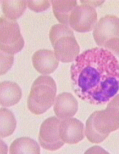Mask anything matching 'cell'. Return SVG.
Here are the masks:
<instances>
[{
  "label": "cell",
  "instance_id": "obj_1",
  "mask_svg": "<svg viewBox=\"0 0 119 154\" xmlns=\"http://www.w3.org/2000/svg\"><path fill=\"white\" fill-rule=\"evenodd\" d=\"M70 75L75 94L94 105L108 103L119 90V63L104 48L79 54L71 65Z\"/></svg>",
  "mask_w": 119,
  "mask_h": 154
},
{
  "label": "cell",
  "instance_id": "obj_2",
  "mask_svg": "<svg viewBox=\"0 0 119 154\" xmlns=\"http://www.w3.org/2000/svg\"><path fill=\"white\" fill-rule=\"evenodd\" d=\"M56 93L55 80L47 75L39 76L31 85L27 100L28 109L35 115L45 113L54 104Z\"/></svg>",
  "mask_w": 119,
  "mask_h": 154
},
{
  "label": "cell",
  "instance_id": "obj_3",
  "mask_svg": "<svg viewBox=\"0 0 119 154\" xmlns=\"http://www.w3.org/2000/svg\"><path fill=\"white\" fill-rule=\"evenodd\" d=\"M24 40L17 21L9 20L2 16L0 19V51L16 54L22 51Z\"/></svg>",
  "mask_w": 119,
  "mask_h": 154
},
{
  "label": "cell",
  "instance_id": "obj_4",
  "mask_svg": "<svg viewBox=\"0 0 119 154\" xmlns=\"http://www.w3.org/2000/svg\"><path fill=\"white\" fill-rule=\"evenodd\" d=\"M61 119L51 116L43 122L40 128L38 140L42 148L47 151H56L64 146L65 142L60 136Z\"/></svg>",
  "mask_w": 119,
  "mask_h": 154
},
{
  "label": "cell",
  "instance_id": "obj_5",
  "mask_svg": "<svg viewBox=\"0 0 119 154\" xmlns=\"http://www.w3.org/2000/svg\"><path fill=\"white\" fill-rule=\"evenodd\" d=\"M98 22L95 8L89 5L77 6L69 17V27L77 32L86 33L92 31Z\"/></svg>",
  "mask_w": 119,
  "mask_h": 154
},
{
  "label": "cell",
  "instance_id": "obj_6",
  "mask_svg": "<svg viewBox=\"0 0 119 154\" xmlns=\"http://www.w3.org/2000/svg\"><path fill=\"white\" fill-rule=\"evenodd\" d=\"M93 37L96 44L102 48L110 39L119 38V18L114 15L101 18L94 27Z\"/></svg>",
  "mask_w": 119,
  "mask_h": 154
},
{
  "label": "cell",
  "instance_id": "obj_7",
  "mask_svg": "<svg viewBox=\"0 0 119 154\" xmlns=\"http://www.w3.org/2000/svg\"><path fill=\"white\" fill-rule=\"evenodd\" d=\"M93 125L99 133L109 134L119 129V108L107 106L104 110L94 112Z\"/></svg>",
  "mask_w": 119,
  "mask_h": 154
},
{
  "label": "cell",
  "instance_id": "obj_8",
  "mask_svg": "<svg viewBox=\"0 0 119 154\" xmlns=\"http://www.w3.org/2000/svg\"><path fill=\"white\" fill-rule=\"evenodd\" d=\"M60 136L65 143L75 144L84 139V126L82 122L75 118L61 119L60 124Z\"/></svg>",
  "mask_w": 119,
  "mask_h": 154
},
{
  "label": "cell",
  "instance_id": "obj_9",
  "mask_svg": "<svg viewBox=\"0 0 119 154\" xmlns=\"http://www.w3.org/2000/svg\"><path fill=\"white\" fill-rule=\"evenodd\" d=\"M53 48L55 56L62 63L74 62L79 55L80 51V47L75 37L71 36L60 38L55 43Z\"/></svg>",
  "mask_w": 119,
  "mask_h": 154
},
{
  "label": "cell",
  "instance_id": "obj_10",
  "mask_svg": "<svg viewBox=\"0 0 119 154\" xmlns=\"http://www.w3.org/2000/svg\"><path fill=\"white\" fill-rule=\"evenodd\" d=\"M32 63L38 72L46 75L55 72L58 67L59 60L53 51L41 49L33 55Z\"/></svg>",
  "mask_w": 119,
  "mask_h": 154
},
{
  "label": "cell",
  "instance_id": "obj_11",
  "mask_svg": "<svg viewBox=\"0 0 119 154\" xmlns=\"http://www.w3.org/2000/svg\"><path fill=\"white\" fill-rule=\"evenodd\" d=\"M53 109L60 119L73 117L78 110V102L70 92H63L56 97Z\"/></svg>",
  "mask_w": 119,
  "mask_h": 154
},
{
  "label": "cell",
  "instance_id": "obj_12",
  "mask_svg": "<svg viewBox=\"0 0 119 154\" xmlns=\"http://www.w3.org/2000/svg\"><path fill=\"white\" fill-rule=\"evenodd\" d=\"M22 97V91L19 85L11 81L0 84V104L4 107H9L18 104Z\"/></svg>",
  "mask_w": 119,
  "mask_h": 154
},
{
  "label": "cell",
  "instance_id": "obj_13",
  "mask_svg": "<svg viewBox=\"0 0 119 154\" xmlns=\"http://www.w3.org/2000/svg\"><path fill=\"white\" fill-rule=\"evenodd\" d=\"M53 11L55 17L61 24L69 26V17L71 13L77 6V2L75 0H52Z\"/></svg>",
  "mask_w": 119,
  "mask_h": 154
},
{
  "label": "cell",
  "instance_id": "obj_14",
  "mask_svg": "<svg viewBox=\"0 0 119 154\" xmlns=\"http://www.w3.org/2000/svg\"><path fill=\"white\" fill-rule=\"evenodd\" d=\"M9 153L11 154H40L41 149L38 143L35 140L29 137H21L11 143Z\"/></svg>",
  "mask_w": 119,
  "mask_h": 154
},
{
  "label": "cell",
  "instance_id": "obj_15",
  "mask_svg": "<svg viewBox=\"0 0 119 154\" xmlns=\"http://www.w3.org/2000/svg\"><path fill=\"white\" fill-rule=\"evenodd\" d=\"M27 6V1L24 0H4L2 1L3 16L9 20H17L25 12Z\"/></svg>",
  "mask_w": 119,
  "mask_h": 154
},
{
  "label": "cell",
  "instance_id": "obj_16",
  "mask_svg": "<svg viewBox=\"0 0 119 154\" xmlns=\"http://www.w3.org/2000/svg\"><path fill=\"white\" fill-rule=\"evenodd\" d=\"M17 127V120L12 112L7 108L0 109V137H9Z\"/></svg>",
  "mask_w": 119,
  "mask_h": 154
},
{
  "label": "cell",
  "instance_id": "obj_17",
  "mask_svg": "<svg viewBox=\"0 0 119 154\" xmlns=\"http://www.w3.org/2000/svg\"><path fill=\"white\" fill-rule=\"evenodd\" d=\"M66 36L75 37L72 29L68 26L59 23V24L53 25L50 28L49 32V38L53 46H55L57 40Z\"/></svg>",
  "mask_w": 119,
  "mask_h": 154
},
{
  "label": "cell",
  "instance_id": "obj_18",
  "mask_svg": "<svg viewBox=\"0 0 119 154\" xmlns=\"http://www.w3.org/2000/svg\"><path fill=\"white\" fill-rule=\"evenodd\" d=\"M94 112L91 114L90 116L86 122V127H85L84 132L89 141L93 143H100L104 141L109 134H103L99 133L96 129H94L93 125V118H94Z\"/></svg>",
  "mask_w": 119,
  "mask_h": 154
},
{
  "label": "cell",
  "instance_id": "obj_19",
  "mask_svg": "<svg viewBox=\"0 0 119 154\" xmlns=\"http://www.w3.org/2000/svg\"><path fill=\"white\" fill-rule=\"evenodd\" d=\"M0 75H3L7 73L11 67L13 66L14 56L13 54H9V53L4 52L2 51H0Z\"/></svg>",
  "mask_w": 119,
  "mask_h": 154
},
{
  "label": "cell",
  "instance_id": "obj_20",
  "mask_svg": "<svg viewBox=\"0 0 119 154\" xmlns=\"http://www.w3.org/2000/svg\"><path fill=\"white\" fill-rule=\"evenodd\" d=\"M28 7L31 11L36 13L45 11L49 9L51 5V1L47 0H40V1H27Z\"/></svg>",
  "mask_w": 119,
  "mask_h": 154
},
{
  "label": "cell",
  "instance_id": "obj_21",
  "mask_svg": "<svg viewBox=\"0 0 119 154\" xmlns=\"http://www.w3.org/2000/svg\"><path fill=\"white\" fill-rule=\"evenodd\" d=\"M103 48L110 51L119 63V38H112L105 43Z\"/></svg>",
  "mask_w": 119,
  "mask_h": 154
},
{
  "label": "cell",
  "instance_id": "obj_22",
  "mask_svg": "<svg viewBox=\"0 0 119 154\" xmlns=\"http://www.w3.org/2000/svg\"><path fill=\"white\" fill-rule=\"evenodd\" d=\"M108 153V152H106L105 150L102 149L99 146H94L91 149L87 150V151L85 152V153Z\"/></svg>",
  "mask_w": 119,
  "mask_h": 154
},
{
  "label": "cell",
  "instance_id": "obj_23",
  "mask_svg": "<svg viewBox=\"0 0 119 154\" xmlns=\"http://www.w3.org/2000/svg\"><path fill=\"white\" fill-rule=\"evenodd\" d=\"M104 2V1H81V3L82 5H89L92 7H99V6H101L103 5V3Z\"/></svg>",
  "mask_w": 119,
  "mask_h": 154
},
{
  "label": "cell",
  "instance_id": "obj_24",
  "mask_svg": "<svg viewBox=\"0 0 119 154\" xmlns=\"http://www.w3.org/2000/svg\"><path fill=\"white\" fill-rule=\"evenodd\" d=\"M107 106H115V107L119 108V94L111 99L110 102H108Z\"/></svg>",
  "mask_w": 119,
  "mask_h": 154
},
{
  "label": "cell",
  "instance_id": "obj_25",
  "mask_svg": "<svg viewBox=\"0 0 119 154\" xmlns=\"http://www.w3.org/2000/svg\"><path fill=\"white\" fill-rule=\"evenodd\" d=\"M2 143V149H1V153H7V144L4 143L2 140H1Z\"/></svg>",
  "mask_w": 119,
  "mask_h": 154
}]
</instances>
